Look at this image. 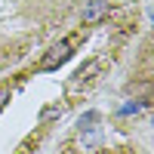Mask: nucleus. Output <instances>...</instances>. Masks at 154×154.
<instances>
[{
	"mask_svg": "<svg viewBox=\"0 0 154 154\" xmlns=\"http://www.w3.org/2000/svg\"><path fill=\"white\" fill-rule=\"evenodd\" d=\"M71 49H74V40H71V37H65V40L53 43V46H49V53L40 59V65H37V68H40V71H53V68H59L62 62L71 59Z\"/></svg>",
	"mask_w": 154,
	"mask_h": 154,
	"instance_id": "obj_1",
	"label": "nucleus"
},
{
	"mask_svg": "<svg viewBox=\"0 0 154 154\" xmlns=\"http://www.w3.org/2000/svg\"><path fill=\"white\" fill-rule=\"evenodd\" d=\"M108 0H89V3L83 6V25H93V22H99L102 16H108Z\"/></svg>",
	"mask_w": 154,
	"mask_h": 154,
	"instance_id": "obj_2",
	"label": "nucleus"
},
{
	"mask_svg": "<svg viewBox=\"0 0 154 154\" xmlns=\"http://www.w3.org/2000/svg\"><path fill=\"white\" fill-rule=\"evenodd\" d=\"M56 117H62V108L59 105H49V108L40 111V123H49V120H56Z\"/></svg>",
	"mask_w": 154,
	"mask_h": 154,
	"instance_id": "obj_3",
	"label": "nucleus"
},
{
	"mask_svg": "<svg viewBox=\"0 0 154 154\" xmlns=\"http://www.w3.org/2000/svg\"><path fill=\"white\" fill-rule=\"evenodd\" d=\"M9 102V86H0V108Z\"/></svg>",
	"mask_w": 154,
	"mask_h": 154,
	"instance_id": "obj_4",
	"label": "nucleus"
}]
</instances>
